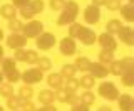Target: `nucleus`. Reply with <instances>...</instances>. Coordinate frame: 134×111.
Returning a JSON list of instances; mask_svg holds the SVG:
<instances>
[{
    "label": "nucleus",
    "instance_id": "nucleus-1",
    "mask_svg": "<svg viewBox=\"0 0 134 111\" xmlns=\"http://www.w3.org/2000/svg\"><path fill=\"white\" fill-rule=\"evenodd\" d=\"M79 15V5L74 0H67L65 7L60 10V15L57 17V25H70L75 22Z\"/></svg>",
    "mask_w": 134,
    "mask_h": 111
},
{
    "label": "nucleus",
    "instance_id": "nucleus-2",
    "mask_svg": "<svg viewBox=\"0 0 134 111\" xmlns=\"http://www.w3.org/2000/svg\"><path fill=\"white\" fill-rule=\"evenodd\" d=\"M97 93L100 98H104V99L107 101H116L117 98H119V89H117V86L114 83H111V81H104V83L99 84L97 88Z\"/></svg>",
    "mask_w": 134,
    "mask_h": 111
},
{
    "label": "nucleus",
    "instance_id": "nucleus-3",
    "mask_svg": "<svg viewBox=\"0 0 134 111\" xmlns=\"http://www.w3.org/2000/svg\"><path fill=\"white\" fill-rule=\"evenodd\" d=\"M42 32H44V24L34 19L29 20L27 24H24V29H22V36L25 39H37Z\"/></svg>",
    "mask_w": 134,
    "mask_h": 111
},
{
    "label": "nucleus",
    "instance_id": "nucleus-4",
    "mask_svg": "<svg viewBox=\"0 0 134 111\" xmlns=\"http://www.w3.org/2000/svg\"><path fill=\"white\" fill-rule=\"evenodd\" d=\"M42 79H44V72H42L40 69H37V67L25 69L22 72V76H20V81H24V83L29 84V86H34V84L40 83Z\"/></svg>",
    "mask_w": 134,
    "mask_h": 111
},
{
    "label": "nucleus",
    "instance_id": "nucleus-5",
    "mask_svg": "<svg viewBox=\"0 0 134 111\" xmlns=\"http://www.w3.org/2000/svg\"><path fill=\"white\" fill-rule=\"evenodd\" d=\"M75 41H79L84 46H92V44L97 42V34L92 31V29H87V27H84V25H81V31H79Z\"/></svg>",
    "mask_w": 134,
    "mask_h": 111
},
{
    "label": "nucleus",
    "instance_id": "nucleus-6",
    "mask_svg": "<svg viewBox=\"0 0 134 111\" xmlns=\"http://www.w3.org/2000/svg\"><path fill=\"white\" fill-rule=\"evenodd\" d=\"M54 44H55V36L50 32H42L35 39V46L40 51H50L54 47Z\"/></svg>",
    "mask_w": 134,
    "mask_h": 111
},
{
    "label": "nucleus",
    "instance_id": "nucleus-7",
    "mask_svg": "<svg viewBox=\"0 0 134 111\" xmlns=\"http://www.w3.org/2000/svg\"><path fill=\"white\" fill-rule=\"evenodd\" d=\"M97 44L102 47L104 51H111V52H114V51L117 49V41L114 36H111V34L104 32L100 34V36H97Z\"/></svg>",
    "mask_w": 134,
    "mask_h": 111
},
{
    "label": "nucleus",
    "instance_id": "nucleus-8",
    "mask_svg": "<svg viewBox=\"0 0 134 111\" xmlns=\"http://www.w3.org/2000/svg\"><path fill=\"white\" fill-rule=\"evenodd\" d=\"M59 49H60L62 56H74L75 51H77L75 39H72V37H64V39L59 42Z\"/></svg>",
    "mask_w": 134,
    "mask_h": 111
},
{
    "label": "nucleus",
    "instance_id": "nucleus-9",
    "mask_svg": "<svg viewBox=\"0 0 134 111\" xmlns=\"http://www.w3.org/2000/svg\"><path fill=\"white\" fill-rule=\"evenodd\" d=\"M89 74L94 79H106L107 74H109V69H107V66H104V64H100V62H91Z\"/></svg>",
    "mask_w": 134,
    "mask_h": 111
},
{
    "label": "nucleus",
    "instance_id": "nucleus-10",
    "mask_svg": "<svg viewBox=\"0 0 134 111\" xmlns=\"http://www.w3.org/2000/svg\"><path fill=\"white\" fill-rule=\"evenodd\" d=\"M116 36L119 37V41L124 42L126 46H134V31H132L131 25H122Z\"/></svg>",
    "mask_w": 134,
    "mask_h": 111
},
{
    "label": "nucleus",
    "instance_id": "nucleus-11",
    "mask_svg": "<svg viewBox=\"0 0 134 111\" xmlns=\"http://www.w3.org/2000/svg\"><path fill=\"white\" fill-rule=\"evenodd\" d=\"M84 20H86L87 24H91V25L97 24L99 20H100V10H99V7H94V5L86 7V10H84Z\"/></svg>",
    "mask_w": 134,
    "mask_h": 111
},
{
    "label": "nucleus",
    "instance_id": "nucleus-12",
    "mask_svg": "<svg viewBox=\"0 0 134 111\" xmlns=\"http://www.w3.org/2000/svg\"><path fill=\"white\" fill-rule=\"evenodd\" d=\"M25 44H27V39L22 36V34H10L7 37V46L10 49H24Z\"/></svg>",
    "mask_w": 134,
    "mask_h": 111
},
{
    "label": "nucleus",
    "instance_id": "nucleus-13",
    "mask_svg": "<svg viewBox=\"0 0 134 111\" xmlns=\"http://www.w3.org/2000/svg\"><path fill=\"white\" fill-rule=\"evenodd\" d=\"M116 101H117V106H119L121 111H134V99L131 94H127V93L119 94V98Z\"/></svg>",
    "mask_w": 134,
    "mask_h": 111
},
{
    "label": "nucleus",
    "instance_id": "nucleus-14",
    "mask_svg": "<svg viewBox=\"0 0 134 111\" xmlns=\"http://www.w3.org/2000/svg\"><path fill=\"white\" fill-rule=\"evenodd\" d=\"M37 99H39V103L44 106V104H54V101H55V93L52 91V89H42L39 93V96H37Z\"/></svg>",
    "mask_w": 134,
    "mask_h": 111
},
{
    "label": "nucleus",
    "instance_id": "nucleus-15",
    "mask_svg": "<svg viewBox=\"0 0 134 111\" xmlns=\"http://www.w3.org/2000/svg\"><path fill=\"white\" fill-rule=\"evenodd\" d=\"M47 84L52 91H57V89L64 88V78L60 74H49L47 78Z\"/></svg>",
    "mask_w": 134,
    "mask_h": 111
},
{
    "label": "nucleus",
    "instance_id": "nucleus-16",
    "mask_svg": "<svg viewBox=\"0 0 134 111\" xmlns=\"http://www.w3.org/2000/svg\"><path fill=\"white\" fill-rule=\"evenodd\" d=\"M0 15L7 20H14V19H17V8L12 3H5V5L0 7Z\"/></svg>",
    "mask_w": 134,
    "mask_h": 111
},
{
    "label": "nucleus",
    "instance_id": "nucleus-17",
    "mask_svg": "<svg viewBox=\"0 0 134 111\" xmlns=\"http://www.w3.org/2000/svg\"><path fill=\"white\" fill-rule=\"evenodd\" d=\"M119 12H121V15H122V19L126 20V22H132L134 20V5H129V3L121 5Z\"/></svg>",
    "mask_w": 134,
    "mask_h": 111
},
{
    "label": "nucleus",
    "instance_id": "nucleus-18",
    "mask_svg": "<svg viewBox=\"0 0 134 111\" xmlns=\"http://www.w3.org/2000/svg\"><path fill=\"white\" fill-rule=\"evenodd\" d=\"M79 103H82V104H86V106H92V104L96 103L94 93H92L91 89H86V91H84L82 94L79 96Z\"/></svg>",
    "mask_w": 134,
    "mask_h": 111
},
{
    "label": "nucleus",
    "instance_id": "nucleus-19",
    "mask_svg": "<svg viewBox=\"0 0 134 111\" xmlns=\"http://www.w3.org/2000/svg\"><path fill=\"white\" fill-rule=\"evenodd\" d=\"M75 72H77V69H75L74 64H64V66L60 67V72H59V74L64 79H69V78H75Z\"/></svg>",
    "mask_w": 134,
    "mask_h": 111
},
{
    "label": "nucleus",
    "instance_id": "nucleus-20",
    "mask_svg": "<svg viewBox=\"0 0 134 111\" xmlns=\"http://www.w3.org/2000/svg\"><path fill=\"white\" fill-rule=\"evenodd\" d=\"M20 76H22V72H20L17 67H14V69H10V71H7V72H3V78H5L7 83H19L20 81Z\"/></svg>",
    "mask_w": 134,
    "mask_h": 111
},
{
    "label": "nucleus",
    "instance_id": "nucleus-21",
    "mask_svg": "<svg viewBox=\"0 0 134 111\" xmlns=\"http://www.w3.org/2000/svg\"><path fill=\"white\" fill-rule=\"evenodd\" d=\"M19 14H20V17H22L24 20H32L34 17H35V12H34V8H32V5H30V2L27 3V5H24L22 8H19Z\"/></svg>",
    "mask_w": 134,
    "mask_h": 111
},
{
    "label": "nucleus",
    "instance_id": "nucleus-22",
    "mask_svg": "<svg viewBox=\"0 0 134 111\" xmlns=\"http://www.w3.org/2000/svg\"><path fill=\"white\" fill-rule=\"evenodd\" d=\"M74 66H75V69H77V71H89V67H91V59H87L86 56H79V57L75 59Z\"/></svg>",
    "mask_w": 134,
    "mask_h": 111
},
{
    "label": "nucleus",
    "instance_id": "nucleus-23",
    "mask_svg": "<svg viewBox=\"0 0 134 111\" xmlns=\"http://www.w3.org/2000/svg\"><path fill=\"white\" fill-rule=\"evenodd\" d=\"M122 27V24H121V20H117V19H111L109 22L106 24V32L107 34H111V36H114V34L119 32V29Z\"/></svg>",
    "mask_w": 134,
    "mask_h": 111
},
{
    "label": "nucleus",
    "instance_id": "nucleus-24",
    "mask_svg": "<svg viewBox=\"0 0 134 111\" xmlns=\"http://www.w3.org/2000/svg\"><path fill=\"white\" fill-rule=\"evenodd\" d=\"M112 61H114V52L100 49V52H99V61H97V62L104 64V66H109V64H111Z\"/></svg>",
    "mask_w": 134,
    "mask_h": 111
},
{
    "label": "nucleus",
    "instance_id": "nucleus-25",
    "mask_svg": "<svg viewBox=\"0 0 134 111\" xmlns=\"http://www.w3.org/2000/svg\"><path fill=\"white\" fill-rule=\"evenodd\" d=\"M81 88V84H79V79L75 78H69V79H64V89L69 93H77V89Z\"/></svg>",
    "mask_w": 134,
    "mask_h": 111
},
{
    "label": "nucleus",
    "instance_id": "nucleus-26",
    "mask_svg": "<svg viewBox=\"0 0 134 111\" xmlns=\"http://www.w3.org/2000/svg\"><path fill=\"white\" fill-rule=\"evenodd\" d=\"M8 31L10 34H22V29H24V22L19 19H14V20H8Z\"/></svg>",
    "mask_w": 134,
    "mask_h": 111
},
{
    "label": "nucleus",
    "instance_id": "nucleus-27",
    "mask_svg": "<svg viewBox=\"0 0 134 111\" xmlns=\"http://www.w3.org/2000/svg\"><path fill=\"white\" fill-rule=\"evenodd\" d=\"M37 69H40L42 72L52 69V61H50L49 57H45V56H40L39 61H37Z\"/></svg>",
    "mask_w": 134,
    "mask_h": 111
},
{
    "label": "nucleus",
    "instance_id": "nucleus-28",
    "mask_svg": "<svg viewBox=\"0 0 134 111\" xmlns=\"http://www.w3.org/2000/svg\"><path fill=\"white\" fill-rule=\"evenodd\" d=\"M107 69H109V74H112V76H122V66H121V61H112L111 64L107 66Z\"/></svg>",
    "mask_w": 134,
    "mask_h": 111
},
{
    "label": "nucleus",
    "instance_id": "nucleus-29",
    "mask_svg": "<svg viewBox=\"0 0 134 111\" xmlns=\"http://www.w3.org/2000/svg\"><path fill=\"white\" fill-rule=\"evenodd\" d=\"M79 84H81V88H84V89H92L94 84H96V79L92 78L91 74H86L79 79Z\"/></svg>",
    "mask_w": 134,
    "mask_h": 111
},
{
    "label": "nucleus",
    "instance_id": "nucleus-30",
    "mask_svg": "<svg viewBox=\"0 0 134 111\" xmlns=\"http://www.w3.org/2000/svg\"><path fill=\"white\" fill-rule=\"evenodd\" d=\"M39 57H40V56L37 54V51L27 49V51H25V61H24V62H27V64H30V66H34V64H37Z\"/></svg>",
    "mask_w": 134,
    "mask_h": 111
},
{
    "label": "nucleus",
    "instance_id": "nucleus-31",
    "mask_svg": "<svg viewBox=\"0 0 134 111\" xmlns=\"http://www.w3.org/2000/svg\"><path fill=\"white\" fill-rule=\"evenodd\" d=\"M32 96H34V89H32V86H29V84H24V86L19 89L20 99H32Z\"/></svg>",
    "mask_w": 134,
    "mask_h": 111
},
{
    "label": "nucleus",
    "instance_id": "nucleus-32",
    "mask_svg": "<svg viewBox=\"0 0 134 111\" xmlns=\"http://www.w3.org/2000/svg\"><path fill=\"white\" fill-rule=\"evenodd\" d=\"M0 96H3L7 99V98L14 96V86H12L10 83H2L0 84Z\"/></svg>",
    "mask_w": 134,
    "mask_h": 111
},
{
    "label": "nucleus",
    "instance_id": "nucleus-33",
    "mask_svg": "<svg viewBox=\"0 0 134 111\" xmlns=\"http://www.w3.org/2000/svg\"><path fill=\"white\" fill-rule=\"evenodd\" d=\"M121 66H122V74L124 72H134V59L132 57L121 59Z\"/></svg>",
    "mask_w": 134,
    "mask_h": 111
},
{
    "label": "nucleus",
    "instance_id": "nucleus-34",
    "mask_svg": "<svg viewBox=\"0 0 134 111\" xmlns=\"http://www.w3.org/2000/svg\"><path fill=\"white\" fill-rule=\"evenodd\" d=\"M20 98L19 96H10V98H7V108L8 109H12V111H17V109H20Z\"/></svg>",
    "mask_w": 134,
    "mask_h": 111
},
{
    "label": "nucleus",
    "instance_id": "nucleus-35",
    "mask_svg": "<svg viewBox=\"0 0 134 111\" xmlns=\"http://www.w3.org/2000/svg\"><path fill=\"white\" fill-rule=\"evenodd\" d=\"M15 61H14V57H3L2 59V62H0V66H2V72H7V71H10V69H14L15 66Z\"/></svg>",
    "mask_w": 134,
    "mask_h": 111
},
{
    "label": "nucleus",
    "instance_id": "nucleus-36",
    "mask_svg": "<svg viewBox=\"0 0 134 111\" xmlns=\"http://www.w3.org/2000/svg\"><path fill=\"white\" fill-rule=\"evenodd\" d=\"M121 83H122L126 88H132L134 86V72H124V74L121 76Z\"/></svg>",
    "mask_w": 134,
    "mask_h": 111
},
{
    "label": "nucleus",
    "instance_id": "nucleus-37",
    "mask_svg": "<svg viewBox=\"0 0 134 111\" xmlns=\"http://www.w3.org/2000/svg\"><path fill=\"white\" fill-rule=\"evenodd\" d=\"M121 0H106V3H104V7L107 8V10H111V12H117L121 8Z\"/></svg>",
    "mask_w": 134,
    "mask_h": 111
},
{
    "label": "nucleus",
    "instance_id": "nucleus-38",
    "mask_svg": "<svg viewBox=\"0 0 134 111\" xmlns=\"http://www.w3.org/2000/svg\"><path fill=\"white\" fill-rule=\"evenodd\" d=\"M65 2H67V0H49V7L52 8V10L60 12L62 8L65 7Z\"/></svg>",
    "mask_w": 134,
    "mask_h": 111
},
{
    "label": "nucleus",
    "instance_id": "nucleus-39",
    "mask_svg": "<svg viewBox=\"0 0 134 111\" xmlns=\"http://www.w3.org/2000/svg\"><path fill=\"white\" fill-rule=\"evenodd\" d=\"M35 104L32 103V99H22L20 101V111H35Z\"/></svg>",
    "mask_w": 134,
    "mask_h": 111
},
{
    "label": "nucleus",
    "instance_id": "nucleus-40",
    "mask_svg": "<svg viewBox=\"0 0 134 111\" xmlns=\"http://www.w3.org/2000/svg\"><path fill=\"white\" fill-rule=\"evenodd\" d=\"M30 5H32V8H34V12H35V15L37 14H40L42 10H44V0H30Z\"/></svg>",
    "mask_w": 134,
    "mask_h": 111
},
{
    "label": "nucleus",
    "instance_id": "nucleus-41",
    "mask_svg": "<svg viewBox=\"0 0 134 111\" xmlns=\"http://www.w3.org/2000/svg\"><path fill=\"white\" fill-rule=\"evenodd\" d=\"M54 93H55V101L65 103V99H67V93H69V91H65L64 88H60V89H57V91H54Z\"/></svg>",
    "mask_w": 134,
    "mask_h": 111
},
{
    "label": "nucleus",
    "instance_id": "nucleus-42",
    "mask_svg": "<svg viewBox=\"0 0 134 111\" xmlns=\"http://www.w3.org/2000/svg\"><path fill=\"white\" fill-rule=\"evenodd\" d=\"M79 31H81V24H70L69 25V37H72V39H75L77 37V34H79Z\"/></svg>",
    "mask_w": 134,
    "mask_h": 111
},
{
    "label": "nucleus",
    "instance_id": "nucleus-43",
    "mask_svg": "<svg viewBox=\"0 0 134 111\" xmlns=\"http://www.w3.org/2000/svg\"><path fill=\"white\" fill-rule=\"evenodd\" d=\"M14 61H15V62H24V61H25V49H15V52H14Z\"/></svg>",
    "mask_w": 134,
    "mask_h": 111
},
{
    "label": "nucleus",
    "instance_id": "nucleus-44",
    "mask_svg": "<svg viewBox=\"0 0 134 111\" xmlns=\"http://www.w3.org/2000/svg\"><path fill=\"white\" fill-rule=\"evenodd\" d=\"M65 103H67V104H70V106L77 104V103H79V96H77V93H67V99H65Z\"/></svg>",
    "mask_w": 134,
    "mask_h": 111
},
{
    "label": "nucleus",
    "instance_id": "nucleus-45",
    "mask_svg": "<svg viewBox=\"0 0 134 111\" xmlns=\"http://www.w3.org/2000/svg\"><path fill=\"white\" fill-rule=\"evenodd\" d=\"M70 111H89V106H86L82 103H77V104L70 106Z\"/></svg>",
    "mask_w": 134,
    "mask_h": 111
},
{
    "label": "nucleus",
    "instance_id": "nucleus-46",
    "mask_svg": "<svg viewBox=\"0 0 134 111\" xmlns=\"http://www.w3.org/2000/svg\"><path fill=\"white\" fill-rule=\"evenodd\" d=\"M29 2H30V0H12V5L15 8H22L24 5H27Z\"/></svg>",
    "mask_w": 134,
    "mask_h": 111
},
{
    "label": "nucleus",
    "instance_id": "nucleus-47",
    "mask_svg": "<svg viewBox=\"0 0 134 111\" xmlns=\"http://www.w3.org/2000/svg\"><path fill=\"white\" fill-rule=\"evenodd\" d=\"M35 111H57V108L54 104H44V106H40V108L35 109Z\"/></svg>",
    "mask_w": 134,
    "mask_h": 111
},
{
    "label": "nucleus",
    "instance_id": "nucleus-48",
    "mask_svg": "<svg viewBox=\"0 0 134 111\" xmlns=\"http://www.w3.org/2000/svg\"><path fill=\"white\" fill-rule=\"evenodd\" d=\"M106 3V0H92V5L94 7H102Z\"/></svg>",
    "mask_w": 134,
    "mask_h": 111
},
{
    "label": "nucleus",
    "instance_id": "nucleus-49",
    "mask_svg": "<svg viewBox=\"0 0 134 111\" xmlns=\"http://www.w3.org/2000/svg\"><path fill=\"white\" fill-rule=\"evenodd\" d=\"M97 111H112V109L109 108V106H100V108H99Z\"/></svg>",
    "mask_w": 134,
    "mask_h": 111
},
{
    "label": "nucleus",
    "instance_id": "nucleus-50",
    "mask_svg": "<svg viewBox=\"0 0 134 111\" xmlns=\"http://www.w3.org/2000/svg\"><path fill=\"white\" fill-rule=\"evenodd\" d=\"M3 57H5V56H3V47L0 46V62H2V59H3Z\"/></svg>",
    "mask_w": 134,
    "mask_h": 111
},
{
    "label": "nucleus",
    "instance_id": "nucleus-51",
    "mask_svg": "<svg viewBox=\"0 0 134 111\" xmlns=\"http://www.w3.org/2000/svg\"><path fill=\"white\" fill-rule=\"evenodd\" d=\"M3 81H5V78H3V72H2V71H0V84H2V83H3Z\"/></svg>",
    "mask_w": 134,
    "mask_h": 111
},
{
    "label": "nucleus",
    "instance_id": "nucleus-52",
    "mask_svg": "<svg viewBox=\"0 0 134 111\" xmlns=\"http://www.w3.org/2000/svg\"><path fill=\"white\" fill-rule=\"evenodd\" d=\"M2 39H3V31L0 29V41H2Z\"/></svg>",
    "mask_w": 134,
    "mask_h": 111
},
{
    "label": "nucleus",
    "instance_id": "nucleus-53",
    "mask_svg": "<svg viewBox=\"0 0 134 111\" xmlns=\"http://www.w3.org/2000/svg\"><path fill=\"white\" fill-rule=\"evenodd\" d=\"M127 3L129 5H134V0H127Z\"/></svg>",
    "mask_w": 134,
    "mask_h": 111
},
{
    "label": "nucleus",
    "instance_id": "nucleus-54",
    "mask_svg": "<svg viewBox=\"0 0 134 111\" xmlns=\"http://www.w3.org/2000/svg\"><path fill=\"white\" fill-rule=\"evenodd\" d=\"M0 111H5V109H3V106H0Z\"/></svg>",
    "mask_w": 134,
    "mask_h": 111
},
{
    "label": "nucleus",
    "instance_id": "nucleus-55",
    "mask_svg": "<svg viewBox=\"0 0 134 111\" xmlns=\"http://www.w3.org/2000/svg\"><path fill=\"white\" fill-rule=\"evenodd\" d=\"M17 111H20V109H17Z\"/></svg>",
    "mask_w": 134,
    "mask_h": 111
},
{
    "label": "nucleus",
    "instance_id": "nucleus-56",
    "mask_svg": "<svg viewBox=\"0 0 134 111\" xmlns=\"http://www.w3.org/2000/svg\"><path fill=\"white\" fill-rule=\"evenodd\" d=\"M121 2H122V0H121Z\"/></svg>",
    "mask_w": 134,
    "mask_h": 111
}]
</instances>
